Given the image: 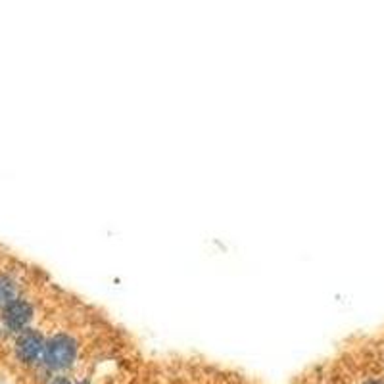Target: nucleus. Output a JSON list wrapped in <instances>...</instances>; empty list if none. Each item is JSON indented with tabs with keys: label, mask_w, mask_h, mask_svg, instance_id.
Masks as SVG:
<instances>
[{
	"label": "nucleus",
	"mask_w": 384,
	"mask_h": 384,
	"mask_svg": "<svg viewBox=\"0 0 384 384\" xmlns=\"http://www.w3.org/2000/svg\"><path fill=\"white\" fill-rule=\"evenodd\" d=\"M35 319V304L27 298L13 300L12 304L0 310V324L10 334H20L21 331L29 329V324Z\"/></svg>",
	"instance_id": "obj_3"
},
{
	"label": "nucleus",
	"mask_w": 384,
	"mask_h": 384,
	"mask_svg": "<svg viewBox=\"0 0 384 384\" xmlns=\"http://www.w3.org/2000/svg\"><path fill=\"white\" fill-rule=\"evenodd\" d=\"M45 344H47V337L39 331L29 327L20 334H16L13 340V356L21 365L33 367V365L43 363V354H45Z\"/></svg>",
	"instance_id": "obj_2"
},
{
	"label": "nucleus",
	"mask_w": 384,
	"mask_h": 384,
	"mask_svg": "<svg viewBox=\"0 0 384 384\" xmlns=\"http://www.w3.org/2000/svg\"><path fill=\"white\" fill-rule=\"evenodd\" d=\"M20 292L21 286L18 278L6 271L0 273V310L6 307L8 304H12L13 300L21 298Z\"/></svg>",
	"instance_id": "obj_4"
},
{
	"label": "nucleus",
	"mask_w": 384,
	"mask_h": 384,
	"mask_svg": "<svg viewBox=\"0 0 384 384\" xmlns=\"http://www.w3.org/2000/svg\"><path fill=\"white\" fill-rule=\"evenodd\" d=\"M81 338L69 331H56L47 337L40 367L48 373H66L73 369L81 358Z\"/></svg>",
	"instance_id": "obj_1"
},
{
	"label": "nucleus",
	"mask_w": 384,
	"mask_h": 384,
	"mask_svg": "<svg viewBox=\"0 0 384 384\" xmlns=\"http://www.w3.org/2000/svg\"><path fill=\"white\" fill-rule=\"evenodd\" d=\"M2 331H4V329H2V324H0V334H2Z\"/></svg>",
	"instance_id": "obj_8"
},
{
	"label": "nucleus",
	"mask_w": 384,
	"mask_h": 384,
	"mask_svg": "<svg viewBox=\"0 0 384 384\" xmlns=\"http://www.w3.org/2000/svg\"><path fill=\"white\" fill-rule=\"evenodd\" d=\"M48 384H75L69 377H66V375H56V377H52L50 380H48Z\"/></svg>",
	"instance_id": "obj_5"
},
{
	"label": "nucleus",
	"mask_w": 384,
	"mask_h": 384,
	"mask_svg": "<svg viewBox=\"0 0 384 384\" xmlns=\"http://www.w3.org/2000/svg\"><path fill=\"white\" fill-rule=\"evenodd\" d=\"M361 384H384V380L378 377H371V378H365Z\"/></svg>",
	"instance_id": "obj_6"
},
{
	"label": "nucleus",
	"mask_w": 384,
	"mask_h": 384,
	"mask_svg": "<svg viewBox=\"0 0 384 384\" xmlns=\"http://www.w3.org/2000/svg\"><path fill=\"white\" fill-rule=\"evenodd\" d=\"M75 384H91V378H81V380H77Z\"/></svg>",
	"instance_id": "obj_7"
}]
</instances>
